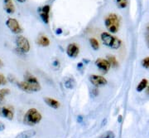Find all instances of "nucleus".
Returning a JSON list of instances; mask_svg holds the SVG:
<instances>
[{"mask_svg":"<svg viewBox=\"0 0 149 138\" xmlns=\"http://www.w3.org/2000/svg\"><path fill=\"white\" fill-rule=\"evenodd\" d=\"M148 92H149V86H148Z\"/></svg>","mask_w":149,"mask_h":138,"instance_id":"33","label":"nucleus"},{"mask_svg":"<svg viewBox=\"0 0 149 138\" xmlns=\"http://www.w3.org/2000/svg\"><path fill=\"white\" fill-rule=\"evenodd\" d=\"M78 119H79V122H82V117H79V118H78Z\"/></svg>","mask_w":149,"mask_h":138,"instance_id":"31","label":"nucleus"},{"mask_svg":"<svg viewBox=\"0 0 149 138\" xmlns=\"http://www.w3.org/2000/svg\"><path fill=\"white\" fill-rule=\"evenodd\" d=\"M42 120L41 113L35 108L29 109L24 117V123L29 126H34L38 124Z\"/></svg>","mask_w":149,"mask_h":138,"instance_id":"2","label":"nucleus"},{"mask_svg":"<svg viewBox=\"0 0 149 138\" xmlns=\"http://www.w3.org/2000/svg\"><path fill=\"white\" fill-rule=\"evenodd\" d=\"M0 116L11 121L13 119L14 112L11 106H0Z\"/></svg>","mask_w":149,"mask_h":138,"instance_id":"9","label":"nucleus"},{"mask_svg":"<svg viewBox=\"0 0 149 138\" xmlns=\"http://www.w3.org/2000/svg\"><path fill=\"white\" fill-rule=\"evenodd\" d=\"M147 44H148V47L149 48V33L148 35L147 36Z\"/></svg>","mask_w":149,"mask_h":138,"instance_id":"27","label":"nucleus"},{"mask_svg":"<svg viewBox=\"0 0 149 138\" xmlns=\"http://www.w3.org/2000/svg\"><path fill=\"white\" fill-rule=\"evenodd\" d=\"M6 83H7V79H6V77L0 73V86L5 85Z\"/></svg>","mask_w":149,"mask_h":138,"instance_id":"25","label":"nucleus"},{"mask_svg":"<svg viewBox=\"0 0 149 138\" xmlns=\"http://www.w3.org/2000/svg\"><path fill=\"white\" fill-rule=\"evenodd\" d=\"M44 101H45V102L47 104L48 106L52 107V108H55V109H57L60 106V102L53 99V98L46 97V98H44Z\"/></svg>","mask_w":149,"mask_h":138,"instance_id":"14","label":"nucleus"},{"mask_svg":"<svg viewBox=\"0 0 149 138\" xmlns=\"http://www.w3.org/2000/svg\"><path fill=\"white\" fill-rule=\"evenodd\" d=\"M108 61H109V63L110 64V66L113 67V68H116L118 65L115 57H113V56H109L108 57Z\"/></svg>","mask_w":149,"mask_h":138,"instance_id":"19","label":"nucleus"},{"mask_svg":"<svg viewBox=\"0 0 149 138\" xmlns=\"http://www.w3.org/2000/svg\"><path fill=\"white\" fill-rule=\"evenodd\" d=\"M17 2H19V3H24L26 0H17Z\"/></svg>","mask_w":149,"mask_h":138,"instance_id":"29","label":"nucleus"},{"mask_svg":"<svg viewBox=\"0 0 149 138\" xmlns=\"http://www.w3.org/2000/svg\"><path fill=\"white\" fill-rule=\"evenodd\" d=\"M116 4L119 8H125L128 5V0H116Z\"/></svg>","mask_w":149,"mask_h":138,"instance_id":"21","label":"nucleus"},{"mask_svg":"<svg viewBox=\"0 0 149 138\" xmlns=\"http://www.w3.org/2000/svg\"><path fill=\"white\" fill-rule=\"evenodd\" d=\"M104 24L109 32L111 33H116L118 31L120 26L119 18L115 13H110L106 17L104 20Z\"/></svg>","mask_w":149,"mask_h":138,"instance_id":"1","label":"nucleus"},{"mask_svg":"<svg viewBox=\"0 0 149 138\" xmlns=\"http://www.w3.org/2000/svg\"><path fill=\"white\" fill-rule=\"evenodd\" d=\"M65 87H66L67 88H70V89L73 88L74 86V80L69 79V80H67V81H65Z\"/></svg>","mask_w":149,"mask_h":138,"instance_id":"22","label":"nucleus"},{"mask_svg":"<svg viewBox=\"0 0 149 138\" xmlns=\"http://www.w3.org/2000/svg\"><path fill=\"white\" fill-rule=\"evenodd\" d=\"M3 61L0 59V68H3Z\"/></svg>","mask_w":149,"mask_h":138,"instance_id":"28","label":"nucleus"},{"mask_svg":"<svg viewBox=\"0 0 149 138\" xmlns=\"http://www.w3.org/2000/svg\"><path fill=\"white\" fill-rule=\"evenodd\" d=\"M4 10L6 11L7 13L8 14H13L15 12V7H14V4L12 1H8V2H5V5H4Z\"/></svg>","mask_w":149,"mask_h":138,"instance_id":"15","label":"nucleus"},{"mask_svg":"<svg viewBox=\"0 0 149 138\" xmlns=\"http://www.w3.org/2000/svg\"><path fill=\"white\" fill-rule=\"evenodd\" d=\"M90 81L91 82L95 87H100V86H104L107 84V80L99 75H91L90 77Z\"/></svg>","mask_w":149,"mask_h":138,"instance_id":"8","label":"nucleus"},{"mask_svg":"<svg viewBox=\"0 0 149 138\" xmlns=\"http://www.w3.org/2000/svg\"><path fill=\"white\" fill-rule=\"evenodd\" d=\"M6 25L11 32L14 34H20L22 32V28L18 21L15 18H8L6 22Z\"/></svg>","mask_w":149,"mask_h":138,"instance_id":"4","label":"nucleus"},{"mask_svg":"<svg viewBox=\"0 0 149 138\" xmlns=\"http://www.w3.org/2000/svg\"><path fill=\"white\" fill-rule=\"evenodd\" d=\"M50 10L51 8L49 5L43 6L42 8H39V14L44 23H48L50 19Z\"/></svg>","mask_w":149,"mask_h":138,"instance_id":"7","label":"nucleus"},{"mask_svg":"<svg viewBox=\"0 0 149 138\" xmlns=\"http://www.w3.org/2000/svg\"><path fill=\"white\" fill-rule=\"evenodd\" d=\"M18 87L24 92H37L41 89L40 84H32L30 82H27L26 81L23 82H17Z\"/></svg>","mask_w":149,"mask_h":138,"instance_id":"6","label":"nucleus"},{"mask_svg":"<svg viewBox=\"0 0 149 138\" xmlns=\"http://www.w3.org/2000/svg\"><path fill=\"white\" fill-rule=\"evenodd\" d=\"M37 43L38 45H40L42 47H48L50 45V40L46 35L41 34L37 38Z\"/></svg>","mask_w":149,"mask_h":138,"instance_id":"13","label":"nucleus"},{"mask_svg":"<svg viewBox=\"0 0 149 138\" xmlns=\"http://www.w3.org/2000/svg\"><path fill=\"white\" fill-rule=\"evenodd\" d=\"M95 65L100 70H102L103 72H108L109 70V68H111L109 61L106 60V59L98 58L95 61Z\"/></svg>","mask_w":149,"mask_h":138,"instance_id":"10","label":"nucleus"},{"mask_svg":"<svg viewBox=\"0 0 149 138\" xmlns=\"http://www.w3.org/2000/svg\"><path fill=\"white\" fill-rule=\"evenodd\" d=\"M100 37H101L103 43L109 48L118 49L120 48V46L122 44L121 40H119L117 37H113V35L108 33V32H102Z\"/></svg>","mask_w":149,"mask_h":138,"instance_id":"3","label":"nucleus"},{"mask_svg":"<svg viewBox=\"0 0 149 138\" xmlns=\"http://www.w3.org/2000/svg\"><path fill=\"white\" fill-rule=\"evenodd\" d=\"M66 53L70 58H76L79 54V47L75 43H70L66 49Z\"/></svg>","mask_w":149,"mask_h":138,"instance_id":"11","label":"nucleus"},{"mask_svg":"<svg viewBox=\"0 0 149 138\" xmlns=\"http://www.w3.org/2000/svg\"><path fill=\"white\" fill-rule=\"evenodd\" d=\"M148 87V80L147 79H143L139 84L137 86V91L138 92H142L143 90H144V88H146Z\"/></svg>","mask_w":149,"mask_h":138,"instance_id":"17","label":"nucleus"},{"mask_svg":"<svg viewBox=\"0 0 149 138\" xmlns=\"http://www.w3.org/2000/svg\"><path fill=\"white\" fill-rule=\"evenodd\" d=\"M8 1H10V0H4V2H8Z\"/></svg>","mask_w":149,"mask_h":138,"instance_id":"32","label":"nucleus"},{"mask_svg":"<svg viewBox=\"0 0 149 138\" xmlns=\"http://www.w3.org/2000/svg\"><path fill=\"white\" fill-rule=\"evenodd\" d=\"M90 43H91V47L93 48L94 50H98L99 48H100L99 42L96 40L95 38H91V39H90Z\"/></svg>","mask_w":149,"mask_h":138,"instance_id":"20","label":"nucleus"},{"mask_svg":"<svg viewBox=\"0 0 149 138\" xmlns=\"http://www.w3.org/2000/svg\"><path fill=\"white\" fill-rule=\"evenodd\" d=\"M36 135V131L35 130H27L24 132H22L18 135H17L15 138H32Z\"/></svg>","mask_w":149,"mask_h":138,"instance_id":"12","label":"nucleus"},{"mask_svg":"<svg viewBox=\"0 0 149 138\" xmlns=\"http://www.w3.org/2000/svg\"><path fill=\"white\" fill-rule=\"evenodd\" d=\"M115 136H114V133L113 132H107L104 135H102L101 137L100 138H114Z\"/></svg>","mask_w":149,"mask_h":138,"instance_id":"23","label":"nucleus"},{"mask_svg":"<svg viewBox=\"0 0 149 138\" xmlns=\"http://www.w3.org/2000/svg\"><path fill=\"white\" fill-rule=\"evenodd\" d=\"M10 93V90L8 89V88H3V89H0V101H3L4 97L8 95Z\"/></svg>","mask_w":149,"mask_h":138,"instance_id":"18","label":"nucleus"},{"mask_svg":"<svg viewBox=\"0 0 149 138\" xmlns=\"http://www.w3.org/2000/svg\"><path fill=\"white\" fill-rule=\"evenodd\" d=\"M24 80L27 82H30V83H32V84H39V82H38V81L37 79L31 73H26L25 74H24Z\"/></svg>","mask_w":149,"mask_h":138,"instance_id":"16","label":"nucleus"},{"mask_svg":"<svg viewBox=\"0 0 149 138\" xmlns=\"http://www.w3.org/2000/svg\"><path fill=\"white\" fill-rule=\"evenodd\" d=\"M17 48H18L22 53H28L30 50V44L27 38L23 36H18L16 38Z\"/></svg>","mask_w":149,"mask_h":138,"instance_id":"5","label":"nucleus"},{"mask_svg":"<svg viewBox=\"0 0 149 138\" xmlns=\"http://www.w3.org/2000/svg\"><path fill=\"white\" fill-rule=\"evenodd\" d=\"M4 129H5V125L2 122H0V132L3 131Z\"/></svg>","mask_w":149,"mask_h":138,"instance_id":"26","label":"nucleus"},{"mask_svg":"<svg viewBox=\"0 0 149 138\" xmlns=\"http://www.w3.org/2000/svg\"><path fill=\"white\" fill-rule=\"evenodd\" d=\"M142 65H143V67H144L145 68H149V57L143 59V61H142Z\"/></svg>","mask_w":149,"mask_h":138,"instance_id":"24","label":"nucleus"},{"mask_svg":"<svg viewBox=\"0 0 149 138\" xmlns=\"http://www.w3.org/2000/svg\"><path fill=\"white\" fill-rule=\"evenodd\" d=\"M121 119H122V117H121V116H119V117H118V122H121Z\"/></svg>","mask_w":149,"mask_h":138,"instance_id":"30","label":"nucleus"}]
</instances>
